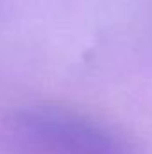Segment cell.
Returning a JSON list of instances; mask_svg holds the SVG:
<instances>
[{
	"label": "cell",
	"mask_w": 152,
	"mask_h": 154,
	"mask_svg": "<svg viewBox=\"0 0 152 154\" xmlns=\"http://www.w3.org/2000/svg\"><path fill=\"white\" fill-rule=\"evenodd\" d=\"M9 134L36 154H132L99 124L52 108L20 111L9 122Z\"/></svg>",
	"instance_id": "6da1fadb"
}]
</instances>
